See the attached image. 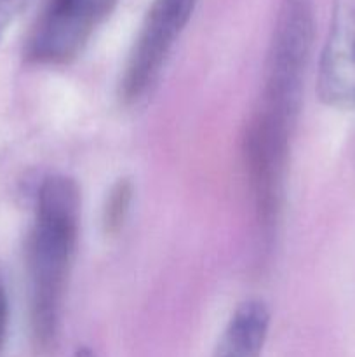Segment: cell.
Here are the masks:
<instances>
[{"mask_svg": "<svg viewBox=\"0 0 355 357\" xmlns=\"http://www.w3.org/2000/svg\"><path fill=\"white\" fill-rule=\"evenodd\" d=\"M315 33L313 0H282L265 63L260 110L294 126Z\"/></svg>", "mask_w": 355, "mask_h": 357, "instance_id": "7a4b0ae2", "label": "cell"}, {"mask_svg": "<svg viewBox=\"0 0 355 357\" xmlns=\"http://www.w3.org/2000/svg\"><path fill=\"white\" fill-rule=\"evenodd\" d=\"M30 0H0V42L17 16L28 7Z\"/></svg>", "mask_w": 355, "mask_h": 357, "instance_id": "9c48e42d", "label": "cell"}, {"mask_svg": "<svg viewBox=\"0 0 355 357\" xmlns=\"http://www.w3.org/2000/svg\"><path fill=\"white\" fill-rule=\"evenodd\" d=\"M118 0H47L31 30L26 58L42 66H63L79 58Z\"/></svg>", "mask_w": 355, "mask_h": 357, "instance_id": "277c9868", "label": "cell"}, {"mask_svg": "<svg viewBox=\"0 0 355 357\" xmlns=\"http://www.w3.org/2000/svg\"><path fill=\"white\" fill-rule=\"evenodd\" d=\"M80 225V190L73 178L51 174L37 192L35 222L28 239L30 323L40 351L54 347L63 302L73 267Z\"/></svg>", "mask_w": 355, "mask_h": 357, "instance_id": "6da1fadb", "label": "cell"}, {"mask_svg": "<svg viewBox=\"0 0 355 357\" xmlns=\"http://www.w3.org/2000/svg\"><path fill=\"white\" fill-rule=\"evenodd\" d=\"M292 126L256 108L242 138L244 164L258 225L267 241L281 220L285 197Z\"/></svg>", "mask_w": 355, "mask_h": 357, "instance_id": "3957f363", "label": "cell"}, {"mask_svg": "<svg viewBox=\"0 0 355 357\" xmlns=\"http://www.w3.org/2000/svg\"><path fill=\"white\" fill-rule=\"evenodd\" d=\"M73 357H97L96 352L89 347H79L73 352Z\"/></svg>", "mask_w": 355, "mask_h": 357, "instance_id": "8fae6325", "label": "cell"}, {"mask_svg": "<svg viewBox=\"0 0 355 357\" xmlns=\"http://www.w3.org/2000/svg\"><path fill=\"white\" fill-rule=\"evenodd\" d=\"M322 103L340 110L355 108V0H333L329 33L317 79Z\"/></svg>", "mask_w": 355, "mask_h": 357, "instance_id": "8992f818", "label": "cell"}, {"mask_svg": "<svg viewBox=\"0 0 355 357\" xmlns=\"http://www.w3.org/2000/svg\"><path fill=\"white\" fill-rule=\"evenodd\" d=\"M268 328V307L261 300H246L230 317L212 357H260Z\"/></svg>", "mask_w": 355, "mask_h": 357, "instance_id": "52a82bcc", "label": "cell"}, {"mask_svg": "<svg viewBox=\"0 0 355 357\" xmlns=\"http://www.w3.org/2000/svg\"><path fill=\"white\" fill-rule=\"evenodd\" d=\"M198 0H153L118 82V98L134 105L145 98L190 21Z\"/></svg>", "mask_w": 355, "mask_h": 357, "instance_id": "5b68a950", "label": "cell"}, {"mask_svg": "<svg viewBox=\"0 0 355 357\" xmlns=\"http://www.w3.org/2000/svg\"><path fill=\"white\" fill-rule=\"evenodd\" d=\"M7 321H9V305H7V296L0 284V349H2L3 340H6Z\"/></svg>", "mask_w": 355, "mask_h": 357, "instance_id": "30bf717a", "label": "cell"}, {"mask_svg": "<svg viewBox=\"0 0 355 357\" xmlns=\"http://www.w3.org/2000/svg\"><path fill=\"white\" fill-rule=\"evenodd\" d=\"M134 185L131 178H118L108 190L103 204V230L106 236H117L131 211Z\"/></svg>", "mask_w": 355, "mask_h": 357, "instance_id": "ba28073f", "label": "cell"}]
</instances>
